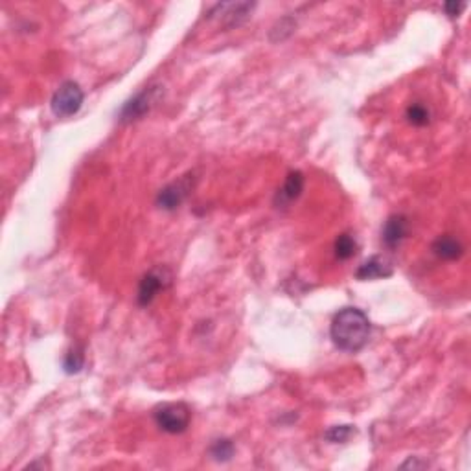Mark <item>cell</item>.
<instances>
[{
    "instance_id": "3",
    "label": "cell",
    "mask_w": 471,
    "mask_h": 471,
    "mask_svg": "<svg viewBox=\"0 0 471 471\" xmlns=\"http://www.w3.org/2000/svg\"><path fill=\"white\" fill-rule=\"evenodd\" d=\"M83 91L76 82H65L59 85L52 98V111L59 118L74 116L83 105Z\"/></svg>"
},
{
    "instance_id": "5",
    "label": "cell",
    "mask_w": 471,
    "mask_h": 471,
    "mask_svg": "<svg viewBox=\"0 0 471 471\" xmlns=\"http://www.w3.org/2000/svg\"><path fill=\"white\" fill-rule=\"evenodd\" d=\"M188 190H190V181L188 179H183L179 183L168 184L164 190H160L157 202H159V207L164 208V210H175L186 199Z\"/></svg>"
},
{
    "instance_id": "15",
    "label": "cell",
    "mask_w": 471,
    "mask_h": 471,
    "mask_svg": "<svg viewBox=\"0 0 471 471\" xmlns=\"http://www.w3.org/2000/svg\"><path fill=\"white\" fill-rule=\"evenodd\" d=\"M82 368H83V351L79 350V348L68 351L67 359H65V370H67L68 374H76V372H79Z\"/></svg>"
},
{
    "instance_id": "4",
    "label": "cell",
    "mask_w": 471,
    "mask_h": 471,
    "mask_svg": "<svg viewBox=\"0 0 471 471\" xmlns=\"http://www.w3.org/2000/svg\"><path fill=\"white\" fill-rule=\"evenodd\" d=\"M169 282V274L164 269H153L146 274L138 288V304L148 306L153 302V298L159 295L160 289H164Z\"/></svg>"
},
{
    "instance_id": "16",
    "label": "cell",
    "mask_w": 471,
    "mask_h": 471,
    "mask_svg": "<svg viewBox=\"0 0 471 471\" xmlns=\"http://www.w3.org/2000/svg\"><path fill=\"white\" fill-rule=\"evenodd\" d=\"M444 10H446V13L449 15V17H455V15H458L462 10H464V4H455V2H449V4L444 6Z\"/></svg>"
},
{
    "instance_id": "10",
    "label": "cell",
    "mask_w": 471,
    "mask_h": 471,
    "mask_svg": "<svg viewBox=\"0 0 471 471\" xmlns=\"http://www.w3.org/2000/svg\"><path fill=\"white\" fill-rule=\"evenodd\" d=\"M433 252L442 260H458L462 256L460 241L451 236H440L433 245Z\"/></svg>"
},
{
    "instance_id": "2",
    "label": "cell",
    "mask_w": 471,
    "mask_h": 471,
    "mask_svg": "<svg viewBox=\"0 0 471 471\" xmlns=\"http://www.w3.org/2000/svg\"><path fill=\"white\" fill-rule=\"evenodd\" d=\"M153 418L164 433L179 434L186 431V427L190 425L192 413L184 404H164L155 409Z\"/></svg>"
},
{
    "instance_id": "7",
    "label": "cell",
    "mask_w": 471,
    "mask_h": 471,
    "mask_svg": "<svg viewBox=\"0 0 471 471\" xmlns=\"http://www.w3.org/2000/svg\"><path fill=\"white\" fill-rule=\"evenodd\" d=\"M153 94H155L153 89H149V91L140 92V94H136L133 100L127 101L124 105V109H122L120 115L122 120H136V118H140L142 115H146L155 100Z\"/></svg>"
},
{
    "instance_id": "12",
    "label": "cell",
    "mask_w": 471,
    "mask_h": 471,
    "mask_svg": "<svg viewBox=\"0 0 471 471\" xmlns=\"http://www.w3.org/2000/svg\"><path fill=\"white\" fill-rule=\"evenodd\" d=\"M210 455L219 462L231 460V457L234 455V446L231 440H216L214 446L210 447Z\"/></svg>"
},
{
    "instance_id": "11",
    "label": "cell",
    "mask_w": 471,
    "mask_h": 471,
    "mask_svg": "<svg viewBox=\"0 0 471 471\" xmlns=\"http://www.w3.org/2000/svg\"><path fill=\"white\" fill-rule=\"evenodd\" d=\"M357 243L350 234H341L335 240V256L339 260H350L351 256H356Z\"/></svg>"
},
{
    "instance_id": "14",
    "label": "cell",
    "mask_w": 471,
    "mask_h": 471,
    "mask_svg": "<svg viewBox=\"0 0 471 471\" xmlns=\"http://www.w3.org/2000/svg\"><path fill=\"white\" fill-rule=\"evenodd\" d=\"M407 120L413 125H427L429 124V111L427 107H423L422 103H413V105L407 109Z\"/></svg>"
},
{
    "instance_id": "6",
    "label": "cell",
    "mask_w": 471,
    "mask_h": 471,
    "mask_svg": "<svg viewBox=\"0 0 471 471\" xmlns=\"http://www.w3.org/2000/svg\"><path fill=\"white\" fill-rule=\"evenodd\" d=\"M409 232V223L405 216H392L389 221L385 223L383 228V243L389 249H398L399 243L405 240V236Z\"/></svg>"
},
{
    "instance_id": "1",
    "label": "cell",
    "mask_w": 471,
    "mask_h": 471,
    "mask_svg": "<svg viewBox=\"0 0 471 471\" xmlns=\"http://www.w3.org/2000/svg\"><path fill=\"white\" fill-rule=\"evenodd\" d=\"M370 321L357 308H344L332 321L330 335L339 350L359 351L370 339Z\"/></svg>"
},
{
    "instance_id": "13",
    "label": "cell",
    "mask_w": 471,
    "mask_h": 471,
    "mask_svg": "<svg viewBox=\"0 0 471 471\" xmlns=\"http://www.w3.org/2000/svg\"><path fill=\"white\" fill-rule=\"evenodd\" d=\"M354 433H356V431H354L351 425H333L332 429H328L324 437H326V440H330L332 444H342L347 442L348 438H350Z\"/></svg>"
},
{
    "instance_id": "9",
    "label": "cell",
    "mask_w": 471,
    "mask_h": 471,
    "mask_svg": "<svg viewBox=\"0 0 471 471\" xmlns=\"http://www.w3.org/2000/svg\"><path fill=\"white\" fill-rule=\"evenodd\" d=\"M304 190V175L300 172H291L285 179L284 186L278 190V201L282 205H289V202L297 201L300 198V193Z\"/></svg>"
},
{
    "instance_id": "8",
    "label": "cell",
    "mask_w": 471,
    "mask_h": 471,
    "mask_svg": "<svg viewBox=\"0 0 471 471\" xmlns=\"http://www.w3.org/2000/svg\"><path fill=\"white\" fill-rule=\"evenodd\" d=\"M390 274H392V265L385 260V258H381V256H372L370 260H366L357 269L356 276L359 280H378L387 278Z\"/></svg>"
}]
</instances>
